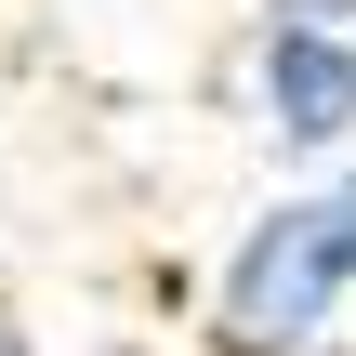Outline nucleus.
Returning <instances> with one entry per match:
<instances>
[{"label":"nucleus","instance_id":"obj_3","mask_svg":"<svg viewBox=\"0 0 356 356\" xmlns=\"http://www.w3.org/2000/svg\"><path fill=\"white\" fill-rule=\"evenodd\" d=\"M251 13H291V26H356V0H251Z\"/></svg>","mask_w":356,"mask_h":356},{"label":"nucleus","instance_id":"obj_2","mask_svg":"<svg viewBox=\"0 0 356 356\" xmlns=\"http://www.w3.org/2000/svg\"><path fill=\"white\" fill-rule=\"evenodd\" d=\"M251 132L291 172L356 159V26H291V13L251 26Z\"/></svg>","mask_w":356,"mask_h":356},{"label":"nucleus","instance_id":"obj_4","mask_svg":"<svg viewBox=\"0 0 356 356\" xmlns=\"http://www.w3.org/2000/svg\"><path fill=\"white\" fill-rule=\"evenodd\" d=\"M0 356H26V330H13V317H0Z\"/></svg>","mask_w":356,"mask_h":356},{"label":"nucleus","instance_id":"obj_1","mask_svg":"<svg viewBox=\"0 0 356 356\" xmlns=\"http://www.w3.org/2000/svg\"><path fill=\"white\" fill-rule=\"evenodd\" d=\"M343 304H356V159H330L238 225V251L211 264L198 343L211 356H317L343 330Z\"/></svg>","mask_w":356,"mask_h":356}]
</instances>
